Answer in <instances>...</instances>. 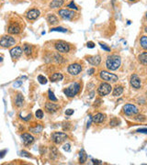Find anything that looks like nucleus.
<instances>
[{
  "instance_id": "1",
  "label": "nucleus",
  "mask_w": 147,
  "mask_h": 165,
  "mask_svg": "<svg viewBox=\"0 0 147 165\" xmlns=\"http://www.w3.org/2000/svg\"><path fill=\"white\" fill-rule=\"evenodd\" d=\"M121 57L118 55H115V54L108 56L107 61H106V66L110 71L118 70V68L121 66Z\"/></svg>"
},
{
  "instance_id": "2",
  "label": "nucleus",
  "mask_w": 147,
  "mask_h": 165,
  "mask_svg": "<svg viewBox=\"0 0 147 165\" xmlns=\"http://www.w3.org/2000/svg\"><path fill=\"white\" fill-rule=\"evenodd\" d=\"M80 91V84L78 83H74L71 86L64 90V93L65 94V96H67L68 97H74L75 96H77Z\"/></svg>"
},
{
  "instance_id": "3",
  "label": "nucleus",
  "mask_w": 147,
  "mask_h": 165,
  "mask_svg": "<svg viewBox=\"0 0 147 165\" xmlns=\"http://www.w3.org/2000/svg\"><path fill=\"white\" fill-rule=\"evenodd\" d=\"M16 44V40L13 37L7 35L1 38L0 40V46L3 47V48H9L13 45Z\"/></svg>"
},
{
  "instance_id": "4",
  "label": "nucleus",
  "mask_w": 147,
  "mask_h": 165,
  "mask_svg": "<svg viewBox=\"0 0 147 165\" xmlns=\"http://www.w3.org/2000/svg\"><path fill=\"white\" fill-rule=\"evenodd\" d=\"M99 75H100V78L102 80H104V81H107V82H110V83H116L119 78L116 74L114 73H110L107 72V71H102V72H100V73H99Z\"/></svg>"
},
{
  "instance_id": "5",
  "label": "nucleus",
  "mask_w": 147,
  "mask_h": 165,
  "mask_svg": "<svg viewBox=\"0 0 147 165\" xmlns=\"http://www.w3.org/2000/svg\"><path fill=\"white\" fill-rule=\"evenodd\" d=\"M111 90H112V87L110 84L102 83L98 88V93L100 96H104L108 95V94H110Z\"/></svg>"
},
{
  "instance_id": "6",
  "label": "nucleus",
  "mask_w": 147,
  "mask_h": 165,
  "mask_svg": "<svg viewBox=\"0 0 147 165\" xmlns=\"http://www.w3.org/2000/svg\"><path fill=\"white\" fill-rule=\"evenodd\" d=\"M67 139V135L64 132H54L51 135V139L55 144H61Z\"/></svg>"
},
{
  "instance_id": "7",
  "label": "nucleus",
  "mask_w": 147,
  "mask_h": 165,
  "mask_svg": "<svg viewBox=\"0 0 147 165\" xmlns=\"http://www.w3.org/2000/svg\"><path fill=\"white\" fill-rule=\"evenodd\" d=\"M123 112L125 113L128 116H131V115H136L139 113V109L137 108L134 105H131V104H127L124 106H123Z\"/></svg>"
},
{
  "instance_id": "8",
  "label": "nucleus",
  "mask_w": 147,
  "mask_h": 165,
  "mask_svg": "<svg viewBox=\"0 0 147 165\" xmlns=\"http://www.w3.org/2000/svg\"><path fill=\"white\" fill-rule=\"evenodd\" d=\"M54 47H55V49L59 51V53H67L68 51H70V46H69V44H67L66 42H64V41L56 42L55 45H54Z\"/></svg>"
},
{
  "instance_id": "9",
  "label": "nucleus",
  "mask_w": 147,
  "mask_h": 165,
  "mask_svg": "<svg viewBox=\"0 0 147 165\" xmlns=\"http://www.w3.org/2000/svg\"><path fill=\"white\" fill-rule=\"evenodd\" d=\"M67 71L71 75H78L80 73H81L82 67H81V65L78 63H73L68 66Z\"/></svg>"
},
{
  "instance_id": "10",
  "label": "nucleus",
  "mask_w": 147,
  "mask_h": 165,
  "mask_svg": "<svg viewBox=\"0 0 147 165\" xmlns=\"http://www.w3.org/2000/svg\"><path fill=\"white\" fill-rule=\"evenodd\" d=\"M58 14L64 20H71V18H73L74 16L75 15L74 11H71L69 9H61V10H59Z\"/></svg>"
},
{
  "instance_id": "11",
  "label": "nucleus",
  "mask_w": 147,
  "mask_h": 165,
  "mask_svg": "<svg viewBox=\"0 0 147 165\" xmlns=\"http://www.w3.org/2000/svg\"><path fill=\"white\" fill-rule=\"evenodd\" d=\"M131 86L135 88V89H140L142 86V82H141V79L138 77L137 74H132L131 76Z\"/></svg>"
},
{
  "instance_id": "12",
  "label": "nucleus",
  "mask_w": 147,
  "mask_h": 165,
  "mask_svg": "<svg viewBox=\"0 0 147 165\" xmlns=\"http://www.w3.org/2000/svg\"><path fill=\"white\" fill-rule=\"evenodd\" d=\"M60 108V106L56 105V104H54L51 102H49V103H46L45 105V109L48 113H51V114H54V113L57 112L58 109Z\"/></svg>"
},
{
  "instance_id": "13",
  "label": "nucleus",
  "mask_w": 147,
  "mask_h": 165,
  "mask_svg": "<svg viewBox=\"0 0 147 165\" xmlns=\"http://www.w3.org/2000/svg\"><path fill=\"white\" fill-rule=\"evenodd\" d=\"M23 53V51L22 49L20 48V46H17V47H14L13 49L10 50V55L13 59H18L20 58V56L22 55Z\"/></svg>"
},
{
  "instance_id": "14",
  "label": "nucleus",
  "mask_w": 147,
  "mask_h": 165,
  "mask_svg": "<svg viewBox=\"0 0 147 165\" xmlns=\"http://www.w3.org/2000/svg\"><path fill=\"white\" fill-rule=\"evenodd\" d=\"M39 16H40V11L38 10V9H35V8L30 9V11H28L27 15H26L27 18L30 20H35L39 18Z\"/></svg>"
},
{
  "instance_id": "15",
  "label": "nucleus",
  "mask_w": 147,
  "mask_h": 165,
  "mask_svg": "<svg viewBox=\"0 0 147 165\" xmlns=\"http://www.w3.org/2000/svg\"><path fill=\"white\" fill-rule=\"evenodd\" d=\"M21 139H22V142H23V144L26 145V146L32 144V143H33V141H34V138H33V136H31V135L29 134V133H24V134H22Z\"/></svg>"
},
{
  "instance_id": "16",
  "label": "nucleus",
  "mask_w": 147,
  "mask_h": 165,
  "mask_svg": "<svg viewBox=\"0 0 147 165\" xmlns=\"http://www.w3.org/2000/svg\"><path fill=\"white\" fill-rule=\"evenodd\" d=\"M20 30H21V29L18 23H12V24L9 25L8 29H7V31L9 34H18V33L20 32Z\"/></svg>"
},
{
  "instance_id": "17",
  "label": "nucleus",
  "mask_w": 147,
  "mask_h": 165,
  "mask_svg": "<svg viewBox=\"0 0 147 165\" xmlns=\"http://www.w3.org/2000/svg\"><path fill=\"white\" fill-rule=\"evenodd\" d=\"M87 61L91 65L98 66V65H99V63H100V62H101V58H100V56L97 55V56H92V57H87Z\"/></svg>"
},
{
  "instance_id": "18",
  "label": "nucleus",
  "mask_w": 147,
  "mask_h": 165,
  "mask_svg": "<svg viewBox=\"0 0 147 165\" xmlns=\"http://www.w3.org/2000/svg\"><path fill=\"white\" fill-rule=\"evenodd\" d=\"M106 119V116L102 114V113H98V114L95 115L93 117H92V121L94 123H97V124H99V123H102V122L105 120Z\"/></svg>"
},
{
  "instance_id": "19",
  "label": "nucleus",
  "mask_w": 147,
  "mask_h": 165,
  "mask_svg": "<svg viewBox=\"0 0 147 165\" xmlns=\"http://www.w3.org/2000/svg\"><path fill=\"white\" fill-rule=\"evenodd\" d=\"M23 102H24V97H23L22 94H20V93L18 94L16 96V99H15V105L18 107H21L23 105Z\"/></svg>"
},
{
  "instance_id": "20",
  "label": "nucleus",
  "mask_w": 147,
  "mask_h": 165,
  "mask_svg": "<svg viewBox=\"0 0 147 165\" xmlns=\"http://www.w3.org/2000/svg\"><path fill=\"white\" fill-rule=\"evenodd\" d=\"M64 79L63 74L60 73H54L50 77V80L51 82H58V81H62Z\"/></svg>"
},
{
  "instance_id": "21",
  "label": "nucleus",
  "mask_w": 147,
  "mask_h": 165,
  "mask_svg": "<svg viewBox=\"0 0 147 165\" xmlns=\"http://www.w3.org/2000/svg\"><path fill=\"white\" fill-rule=\"evenodd\" d=\"M64 5V0H53L50 4L51 8H57Z\"/></svg>"
},
{
  "instance_id": "22",
  "label": "nucleus",
  "mask_w": 147,
  "mask_h": 165,
  "mask_svg": "<svg viewBox=\"0 0 147 165\" xmlns=\"http://www.w3.org/2000/svg\"><path fill=\"white\" fill-rule=\"evenodd\" d=\"M47 21H48L51 25H55V24H57V23H58V18H56L54 15H53V14H51V15H49L48 17H47Z\"/></svg>"
},
{
  "instance_id": "23",
  "label": "nucleus",
  "mask_w": 147,
  "mask_h": 165,
  "mask_svg": "<svg viewBox=\"0 0 147 165\" xmlns=\"http://www.w3.org/2000/svg\"><path fill=\"white\" fill-rule=\"evenodd\" d=\"M138 58H139V62L142 64H144V65L147 64V53H146V51H144V53H141Z\"/></svg>"
},
{
  "instance_id": "24",
  "label": "nucleus",
  "mask_w": 147,
  "mask_h": 165,
  "mask_svg": "<svg viewBox=\"0 0 147 165\" xmlns=\"http://www.w3.org/2000/svg\"><path fill=\"white\" fill-rule=\"evenodd\" d=\"M23 53H25V54L27 56H30L32 53V46H30V44H25L23 46Z\"/></svg>"
},
{
  "instance_id": "25",
  "label": "nucleus",
  "mask_w": 147,
  "mask_h": 165,
  "mask_svg": "<svg viewBox=\"0 0 147 165\" xmlns=\"http://www.w3.org/2000/svg\"><path fill=\"white\" fill-rule=\"evenodd\" d=\"M123 93V87L119 86H116L114 88V90H113V96H120L121 94Z\"/></svg>"
},
{
  "instance_id": "26",
  "label": "nucleus",
  "mask_w": 147,
  "mask_h": 165,
  "mask_svg": "<svg viewBox=\"0 0 147 165\" xmlns=\"http://www.w3.org/2000/svg\"><path fill=\"white\" fill-rule=\"evenodd\" d=\"M140 44H141V47H142V48H143L144 50H146V49H147V37H146V36H143V37L141 38Z\"/></svg>"
},
{
  "instance_id": "27",
  "label": "nucleus",
  "mask_w": 147,
  "mask_h": 165,
  "mask_svg": "<svg viewBox=\"0 0 147 165\" xmlns=\"http://www.w3.org/2000/svg\"><path fill=\"white\" fill-rule=\"evenodd\" d=\"M42 126L41 124H38L37 127H35V128H30V131L33 132V133H40V132L42 130Z\"/></svg>"
},
{
  "instance_id": "28",
  "label": "nucleus",
  "mask_w": 147,
  "mask_h": 165,
  "mask_svg": "<svg viewBox=\"0 0 147 165\" xmlns=\"http://www.w3.org/2000/svg\"><path fill=\"white\" fill-rule=\"evenodd\" d=\"M86 161H87V154L85 153V152L82 150L79 155V162H80V163H84Z\"/></svg>"
},
{
  "instance_id": "29",
  "label": "nucleus",
  "mask_w": 147,
  "mask_h": 165,
  "mask_svg": "<svg viewBox=\"0 0 147 165\" xmlns=\"http://www.w3.org/2000/svg\"><path fill=\"white\" fill-rule=\"evenodd\" d=\"M48 97L51 102H57V98L54 96V94L51 90H49V92H48Z\"/></svg>"
},
{
  "instance_id": "30",
  "label": "nucleus",
  "mask_w": 147,
  "mask_h": 165,
  "mask_svg": "<svg viewBox=\"0 0 147 165\" xmlns=\"http://www.w3.org/2000/svg\"><path fill=\"white\" fill-rule=\"evenodd\" d=\"M51 158L53 159H56L58 157V155H59V153H58V150H57V149L56 148H51Z\"/></svg>"
},
{
  "instance_id": "31",
  "label": "nucleus",
  "mask_w": 147,
  "mask_h": 165,
  "mask_svg": "<svg viewBox=\"0 0 147 165\" xmlns=\"http://www.w3.org/2000/svg\"><path fill=\"white\" fill-rule=\"evenodd\" d=\"M38 81L41 84H47V79L43 76V75H39L38 76Z\"/></svg>"
},
{
  "instance_id": "32",
  "label": "nucleus",
  "mask_w": 147,
  "mask_h": 165,
  "mask_svg": "<svg viewBox=\"0 0 147 165\" xmlns=\"http://www.w3.org/2000/svg\"><path fill=\"white\" fill-rule=\"evenodd\" d=\"M51 31H59V32H67V30L64 29V28H62V27H57V28H54V29L51 30Z\"/></svg>"
},
{
  "instance_id": "33",
  "label": "nucleus",
  "mask_w": 147,
  "mask_h": 165,
  "mask_svg": "<svg viewBox=\"0 0 147 165\" xmlns=\"http://www.w3.org/2000/svg\"><path fill=\"white\" fill-rule=\"evenodd\" d=\"M36 117H38V119H42L43 117V112H42V110H41V109H39V110H37L36 111Z\"/></svg>"
},
{
  "instance_id": "34",
  "label": "nucleus",
  "mask_w": 147,
  "mask_h": 165,
  "mask_svg": "<svg viewBox=\"0 0 147 165\" xmlns=\"http://www.w3.org/2000/svg\"><path fill=\"white\" fill-rule=\"evenodd\" d=\"M99 45H100V47L103 49V50H105L106 51H110V47H108L105 43H102V42H99Z\"/></svg>"
},
{
  "instance_id": "35",
  "label": "nucleus",
  "mask_w": 147,
  "mask_h": 165,
  "mask_svg": "<svg viewBox=\"0 0 147 165\" xmlns=\"http://www.w3.org/2000/svg\"><path fill=\"white\" fill-rule=\"evenodd\" d=\"M54 58H55V61H56V62H57V63H61V62H63V57H62V56L61 55H59V54H55L54 55Z\"/></svg>"
},
{
  "instance_id": "36",
  "label": "nucleus",
  "mask_w": 147,
  "mask_h": 165,
  "mask_svg": "<svg viewBox=\"0 0 147 165\" xmlns=\"http://www.w3.org/2000/svg\"><path fill=\"white\" fill-rule=\"evenodd\" d=\"M68 7H69V8H71V9H75V10H77V9H78V8H77V7L75 6V4L73 1L68 5Z\"/></svg>"
},
{
  "instance_id": "37",
  "label": "nucleus",
  "mask_w": 147,
  "mask_h": 165,
  "mask_svg": "<svg viewBox=\"0 0 147 165\" xmlns=\"http://www.w3.org/2000/svg\"><path fill=\"white\" fill-rule=\"evenodd\" d=\"M63 149L65 150V152H70V150H71V148H70V144H69V143L64 144V145L63 146Z\"/></svg>"
},
{
  "instance_id": "38",
  "label": "nucleus",
  "mask_w": 147,
  "mask_h": 165,
  "mask_svg": "<svg viewBox=\"0 0 147 165\" xmlns=\"http://www.w3.org/2000/svg\"><path fill=\"white\" fill-rule=\"evenodd\" d=\"M20 154L22 155V156H24V157H28V158H30L31 156L30 155L29 152H24V150H22V152H20Z\"/></svg>"
},
{
  "instance_id": "39",
  "label": "nucleus",
  "mask_w": 147,
  "mask_h": 165,
  "mask_svg": "<svg viewBox=\"0 0 147 165\" xmlns=\"http://www.w3.org/2000/svg\"><path fill=\"white\" fill-rule=\"evenodd\" d=\"M73 114H74V109H67L65 111L66 116H72Z\"/></svg>"
},
{
  "instance_id": "40",
  "label": "nucleus",
  "mask_w": 147,
  "mask_h": 165,
  "mask_svg": "<svg viewBox=\"0 0 147 165\" xmlns=\"http://www.w3.org/2000/svg\"><path fill=\"white\" fill-rule=\"evenodd\" d=\"M95 47V43L93 41H88L87 42V48H89V49H93Z\"/></svg>"
},
{
  "instance_id": "41",
  "label": "nucleus",
  "mask_w": 147,
  "mask_h": 165,
  "mask_svg": "<svg viewBox=\"0 0 147 165\" xmlns=\"http://www.w3.org/2000/svg\"><path fill=\"white\" fill-rule=\"evenodd\" d=\"M7 150H2V152H0V159H2V158H4V156H5V154L7 153Z\"/></svg>"
},
{
  "instance_id": "42",
  "label": "nucleus",
  "mask_w": 147,
  "mask_h": 165,
  "mask_svg": "<svg viewBox=\"0 0 147 165\" xmlns=\"http://www.w3.org/2000/svg\"><path fill=\"white\" fill-rule=\"evenodd\" d=\"M137 120H139V121H144L145 120V117L144 116H139V117H137Z\"/></svg>"
},
{
  "instance_id": "43",
  "label": "nucleus",
  "mask_w": 147,
  "mask_h": 165,
  "mask_svg": "<svg viewBox=\"0 0 147 165\" xmlns=\"http://www.w3.org/2000/svg\"><path fill=\"white\" fill-rule=\"evenodd\" d=\"M30 117H31V115L30 114V115H28L26 117H21V119L25 120V121H28V120H30Z\"/></svg>"
},
{
  "instance_id": "44",
  "label": "nucleus",
  "mask_w": 147,
  "mask_h": 165,
  "mask_svg": "<svg viewBox=\"0 0 147 165\" xmlns=\"http://www.w3.org/2000/svg\"><path fill=\"white\" fill-rule=\"evenodd\" d=\"M110 124L111 126L114 127V126H117V125H118V122H117L115 119H113V120H111V121H110Z\"/></svg>"
},
{
  "instance_id": "45",
  "label": "nucleus",
  "mask_w": 147,
  "mask_h": 165,
  "mask_svg": "<svg viewBox=\"0 0 147 165\" xmlns=\"http://www.w3.org/2000/svg\"><path fill=\"white\" fill-rule=\"evenodd\" d=\"M137 132H142V133L146 134L147 133V129L144 128V129H138V130H137Z\"/></svg>"
},
{
  "instance_id": "46",
  "label": "nucleus",
  "mask_w": 147,
  "mask_h": 165,
  "mask_svg": "<svg viewBox=\"0 0 147 165\" xmlns=\"http://www.w3.org/2000/svg\"><path fill=\"white\" fill-rule=\"evenodd\" d=\"M94 73H95V69H94V68H91V69H89V70L87 71V73L90 74V75L93 74Z\"/></svg>"
},
{
  "instance_id": "47",
  "label": "nucleus",
  "mask_w": 147,
  "mask_h": 165,
  "mask_svg": "<svg viewBox=\"0 0 147 165\" xmlns=\"http://www.w3.org/2000/svg\"><path fill=\"white\" fill-rule=\"evenodd\" d=\"M92 162H93V163H98V164H100L101 163V162L100 161H98V160H92Z\"/></svg>"
},
{
  "instance_id": "48",
  "label": "nucleus",
  "mask_w": 147,
  "mask_h": 165,
  "mask_svg": "<svg viewBox=\"0 0 147 165\" xmlns=\"http://www.w3.org/2000/svg\"><path fill=\"white\" fill-rule=\"evenodd\" d=\"M2 61H3V59H2L1 57H0V62H2Z\"/></svg>"
},
{
  "instance_id": "49",
  "label": "nucleus",
  "mask_w": 147,
  "mask_h": 165,
  "mask_svg": "<svg viewBox=\"0 0 147 165\" xmlns=\"http://www.w3.org/2000/svg\"><path fill=\"white\" fill-rule=\"evenodd\" d=\"M130 1H135V0H130Z\"/></svg>"
}]
</instances>
